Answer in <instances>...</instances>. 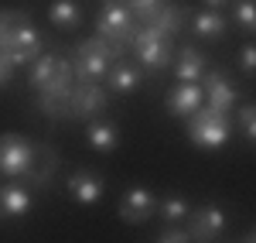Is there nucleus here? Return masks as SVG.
Segmentation results:
<instances>
[{
    "mask_svg": "<svg viewBox=\"0 0 256 243\" xmlns=\"http://www.w3.org/2000/svg\"><path fill=\"white\" fill-rule=\"evenodd\" d=\"M171 62H174V79L178 82H198L205 76V69L212 65L208 55L202 48H195V45H181L178 48V59H171Z\"/></svg>",
    "mask_w": 256,
    "mask_h": 243,
    "instance_id": "nucleus-15",
    "label": "nucleus"
},
{
    "mask_svg": "<svg viewBox=\"0 0 256 243\" xmlns=\"http://www.w3.org/2000/svg\"><path fill=\"white\" fill-rule=\"evenodd\" d=\"M68 93L72 89H62V93H38V113L48 120H72L68 113Z\"/></svg>",
    "mask_w": 256,
    "mask_h": 243,
    "instance_id": "nucleus-22",
    "label": "nucleus"
},
{
    "mask_svg": "<svg viewBox=\"0 0 256 243\" xmlns=\"http://www.w3.org/2000/svg\"><path fill=\"white\" fill-rule=\"evenodd\" d=\"M198 86H202V93H205V103L216 106V110H222V113H229L239 100V82L229 79L222 69H212V65L205 69V76L198 79Z\"/></svg>",
    "mask_w": 256,
    "mask_h": 243,
    "instance_id": "nucleus-9",
    "label": "nucleus"
},
{
    "mask_svg": "<svg viewBox=\"0 0 256 243\" xmlns=\"http://www.w3.org/2000/svg\"><path fill=\"white\" fill-rule=\"evenodd\" d=\"M65 188H68V195L79 205H96L99 199L106 195V178H102L99 171H92V168H76V171L68 175Z\"/></svg>",
    "mask_w": 256,
    "mask_h": 243,
    "instance_id": "nucleus-12",
    "label": "nucleus"
},
{
    "mask_svg": "<svg viewBox=\"0 0 256 243\" xmlns=\"http://www.w3.org/2000/svg\"><path fill=\"white\" fill-rule=\"evenodd\" d=\"M134 31H137V21L130 18L126 4L106 0V4L99 7V14H96V38L110 41L113 48H120V52H126V45H130V38H134Z\"/></svg>",
    "mask_w": 256,
    "mask_h": 243,
    "instance_id": "nucleus-5",
    "label": "nucleus"
},
{
    "mask_svg": "<svg viewBox=\"0 0 256 243\" xmlns=\"http://www.w3.org/2000/svg\"><path fill=\"white\" fill-rule=\"evenodd\" d=\"M205 4V11H222V7H229V0H202Z\"/></svg>",
    "mask_w": 256,
    "mask_h": 243,
    "instance_id": "nucleus-30",
    "label": "nucleus"
},
{
    "mask_svg": "<svg viewBox=\"0 0 256 243\" xmlns=\"http://www.w3.org/2000/svg\"><path fill=\"white\" fill-rule=\"evenodd\" d=\"M239 72H242L246 79L256 76V48L253 45H242V52H239Z\"/></svg>",
    "mask_w": 256,
    "mask_h": 243,
    "instance_id": "nucleus-27",
    "label": "nucleus"
},
{
    "mask_svg": "<svg viewBox=\"0 0 256 243\" xmlns=\"http://www.w3.org/2000/svg\"><path fill=\"white\" fill-rule=\"evenodd\" d=\"M232 130H239L246 144L256 141V106H253V103H242V106L236 110V117H232Z\"/></svg>",
    "mask_w": 256,
    "mask_h": 243,
    "instance_id": "nucleus-25",
    "label": "nucleus"
},
{
    "mask_svg": "<svg viewBox=\"0 0 256 243\" xmlns=\"http://www.w3.org/2000/svg\"><path fill=\"white\" fill-rule=\"evenodd\" d=\"M229 11H232V21L239 24V31H242V35H253V31H256V4H253V0L229 4Z\"/></svg>",
    "mask_w": 256,
    "mask_h": 243,
    "instance_id": "nucleus-26",
    "label": "nucleus"
},
{
    "mask_svg": "<svg viewBox=\"0 0 256 243\" xmlns=\"http://www.w3.org/2000/svg\"><path fill=\"white\" fill-rule=\"evenodd\" d=\"M4 31H7V11H0V48H4Z\"/></svg>",
    "mask_w": 256,
    "mask_h": 243,
    "instance_id": "nucleus-32",
    "label": "nucleus"
},
{
    "mask_svg": "<svg viewBox=\"0 0 256 243\" xmlns=\"http://www.w3.org/2000/svg\"><path fill=\"white\" fill-rule=\"evenodd\" d=\"M86 141H89V147L99 151V154H113L116 144H120V127L113 120H102V117L86 120Z\"/></svg>",
    "mask_w": 256,
    "mask_h": 243,
    "instance_id": "nucleus-16",
    "label": "nucleus"
},
{
    "mask_svg": "<svg viewBox=\"0 0 256 243\" xmlns=\"http://www.w3.org/2000/svg\"><path fill=\"white\" fill-rule=\"evenodd\" d=\"M229 4H239V0H229Z\"/></svg>",
    "mask_w": 256,
    "mask_h": 243,
    "instance_id": "nucleus-34",
    "label": "nucleus"
},
{
    "mask_svg": "<svg viewBox=\"0 0 256 243\" xmlns=\"http://www.w3.org/2000/svg\"><path fill=\"white\" fill-rule=\"evenodd\" d=\"M10 79H14V65H10V59H7L4 48H0V89H4Z\"/></svg>",
    "mask_w": 256,
    "mask_h": 243,
    "instance_id": "nucleus-29",
    "label": "nucleus"
},
{
    "mask_svg": "<svg viewBox=\"0 0 256 243\" xmlns=\"http://www.w3.org/2000/svg\"><path fill=\"white\" fill-rule=\"evenodd\" d=\"M34 154V141L24 137V134H0V178H10V182H24L28 175V164Z\"/></svg>",
    "mask_w": 256,
    "mask_h": 243,
    "instance_id": "nucleus-6",
    "label": "nucleus"
},
{
    "mask_svg": "<svg viewBox=\"0 0 256 243\" xmlns=\"http://www.w3.org/2000/svg\"><path fill=\"white\" fill-rule=\"evenodd\" d=\"M164 4L168 0H126V11H130V18L137 24H154L160 18V11H164Z\"/></svg>",
    "mask_w": 256,
    "mask_h": 243,
    "instance_id": "nucleus-24",
    "label": "nucleus"
},
{
    "mask_svg": "<svg viewBox=\"0 0 256 243\" xmlns=\"http://www.w3.org/2000/svg\"><path fill=\"white\" fill-rule=\"evenodd\" d=\"M140 79H144V69H140L134 59H116L110 69H106V76H102V86H106V93H116V96H130V93H137Z\"/></svg>",
    "mask_w": 256,
    "mask_h": 243,
    "instance_id": "nucleus-13",
    "label": "nucleus"
},
{
    "mask_svg": "<svg viewBox=\"0 0 256 243\" xmlns=\"http://www.w3.org/2000/svg\"><path fill=\"white\" fill-rule=\"evenodd\" d=\"M242 243H256V229H250V233L242 236Z\"/></svg>",
    "mask_w": 256,
    "mask_h": 243,
    "instance_id": "nucleus-33",
    "label": "nucleus"
},
{
    "mask_svg": "<svg viewBox=\"0 0 256 243\" xmlns=\"http://www.w3.org/2000/svg\"><path fill=\"white\" fill-rule=\"evenodd\" d=\"M226 229V212L216 202L192 205L184 216V233L192 236V243H212L218 240V233Z\"/></svg>",
    "mask_w": 256,
    "mask_h": 243,
    "instance_id": "nucleus-7",
    "label": "nucleus"
},
{
    "mask_svg": "<svg viewBox=\"0 0 256 243\" xmlns=\"http://www.w3.org/2000/svg\"><path fill=\"white\" fill-rule=\"evenodd\" d=\"M188 209H192V202L184 195H171V199H158V212L154 216H160L164 226H178V223H184Z\"/></svg>",
    "mask_w": 256,
    "mask_h": 243,
    "instance_id": "nucleus-23",
    "label": "nucleus"
},
{
    "mask_svg": "<svg viewBox=\"0 0 256 243\" xmlns=\"http://www.w3.org/2000/svg\"><path fill=\"white\" fill-rule=\"evenodd\" d=\"M44 52V38L31 24L28 11H7V31H4V55L14 69H24Z\"/></svg>",
    "mask_w": 256,
    "mask_h": 243,
    "instance_id": "nucleus-1",
    "label": "nucleus"
},
{
    "mask_svg": "<svg viewBox=\"0 0 256 243\" xmlns=\"http://www.w3.org/2000/svg\"><path fill=\"white\" fill-rule=\"evenodd\" d=\"M58 151L44 141H34V154H31V164H28V175H24V185H38V188H48L55 171H58Z\"/></svg>",
    "mask_w": 256,
    "mask_h": 243,
    "instance_id": "nucleus-11",
    "label": "nucleus"
},
{
    "mask_svg": "<svg viewBox=\"0 0 256 243\" xmlns=\"http://www.w3.org/2000/svg\"><path fill=\"white\" fill-rule=\"evenodd\" d=\"M10 216H7V205H4V182H0V223H7Z\"/></svg>",
    "mask_w": 256,
    "mask_h": 243,
    "instance_id": "nucleus-31",
    "label": "nucleus"
},
{
    "mask_svg": "<svg viewBox=\"0 0 256 243\" xmlns=\"http://www.w3.org/2000/svg\"><path fill=\"white\" fill-rule=\"evenodd\" d=\"M188 18H192V7H188V4H181V0H168L164 11H160V18L154 21V28H158L164 38H178V35L188 28Z\"/></svg>",
    "mask_w": 256,
    "mask_h": 243,
    "instance_id": "nucleus-17",
    "label": "nucleus"
},
{
    "mask_svg": "<svg viewBox=\"0 0 256 243\" xmlns=\"http://www.w3.org/2000/svg\"><path fill=\"white\" fill-rule=\"evenodd\" d=\"M188 28H192L195 38H202V41H218L226 35V18H222V11H192Z\"/></svg>",
    "mask_w": 256,
    "mask_h": 243,
    "instance_id": "nucleus-18",
    "label": "nucleus"
},
{
    "mask_svg": "<svg viewBox=\"0 0 256 243\" xmlns=\"http://www.w3.org/2000/svg\"><path fill=\"white\" fill-rule=\"evenodd\" d=\"M65 59H68L72 72H76V82H102L106 69L116 59H123V52L102 38H86L79 45H72V52Z\"/></svg>",
    "mask_w": 256,
    "mask_h": 243,
    "instance_id": "nucleus-2",
    "label": "nucleus"
},
{
    "mask_svg": "<svg viewBox=\"0 0 256 243\" xmlns=\"http://www.w3.org/2000/svg\"><path fill=\"white\" fill-rule=\"evenodd\" d=\"M158 212V195L150 188H130L116 205V216L126 226H144L147 219H154Z\"/></svg>",
    "mask_w": 256,
    "mask_h": 243,
    "instance_id": "nucleus-10",
    "label": "nucleus"
},
{
    "mask_svg": "<svg viewBox=\"0 0 256 243\" xmlns=\"http://www.w3.org/2000/svg\"><path fill=\"white\" fill-rule=\"evenodd\" d=\"M126 52H134V62H137L140 69L164 72L171 65V59H174V38H164L154 24H137Z\"/></svg>",
    "mask_w": 256,
    "mask_h": 243,
    "instance_id": "nucleus-4",
    "label": "nucleus"
},
{
    "mask_svg": "<svg viewBox=\"0 0 256 243\" xmlns=\"http://www.w3.org/2000/svg\"><path fill=\"white\" fill-rule=\"evenodd\" d=\"M110 106V93L102 82H76L68 93V113L72 120H96Z\"/></svg>",
    "mask_w": 256,
    "mask_h": 243,
    "instance_id": "nucleus-8",
    "label": "nucleus"
},
{
    "mask_svg": "<svg viewBox=\"0 0 256 243\" xmlns=\"http://www.w3.org/2000/svg\"><path fill=\"white\" fill-rule=\"evenodd\" d=\"M116 4H126V0H116Z\"/></svg>",
    "mask_w": 256,
    "mask_h": 243,
    "instance_id": "nucleus-35",
    "label": "nucleus"
},
{
    "mask_svg": "<svg viewBox=\"0 0 256 243\" xmlns=\"http://www.w3.org/2000/svg\"><path fill=\"white\" fill-rule=\"evenodd\" d=\"M229 137H232V113H222L216 106L202 103L188 117V141L202 151H218Z\"/></svg>",
    "mask_w": 256,
    "mask_h": 243,
    "instance_id": "nucleus-3",
    "label": "nucleus"
},
{
    "mask_svg": "<svg viewBox=\"0 0 256 243\" xmlns=\"http://www.w3.org/2000/svg\"><path fill=\"white\" fill-rule=\"evenodd\" d=\"M4 205H7V216L10 219H20V216H28L31 212V188L24 182H4Z\"/></svg>",
    "mask_w": 256,
    "mask_h": 243,
    "instance_id": "nucleus-19",
    "label": "nucleus"
},
{
    "mask_svg": "<svg viewBox=\"0 0 256 243\" xmlns=\"http://www.w3.org/2000/svg\"><path fill=\"white\" fill-rule=\"evenodd\" d=\"M58 59L62 55H55V52H41L38 59L28 65V86L31 89H44L48 79L55 76V69H58Z\"/></svg>",
    "mask_w": 256,
    "mask_h": 243,
    "instance_id": "nucleus-21",
    "label": "nucleus"
},
{
    "mask_svg": "<svg viewBox=\"0 0 256 243\" xmlns=\"http://www.w3.org/2000/svg\"><path fill=\"white\" fill-rule=\"evenodd\" d=\"M48 21H52L58 31H76L82 24V7L76 0H52V4H48Z\"/></svg>",
    "mask_w": 256,
    "mask_h": 243,
    "instance_id": "nucleus-20",
    "label": "nucleus"
},
{
    "mask_svg": "<svg viewBox=\"0 0 256 243\" xmlns=\"http://www.w3.org/2000/svg\"><path fill=\"white\" fill-rule=\"evenodd\" d=\"M154 243H192V236H188L181 226H164V229L158 233V240H154Z\"/></svg>",
    "mask_w": 256,
    "mask_h": 243,
    "instance_id": "nucleus-28",
    "label": "nucleus"
},
{
    "mask_svg": "<svg viewBox=\"0 0 256 243\" xmlns=\"http://www.w3.org/2000/svg\"><path fill=\"white\" fill-rule=\"evenodd\" d=\"M202 103H205V93H202L198 82H178V86L168 89V96H164V110L171 117H178V120H188Z\"/></svg>",
    "mask_w": 256,
    "mask_h": 243,
    "instance_id": "nucleus-14",
    "label": "nucleus"
}]
</instances>
